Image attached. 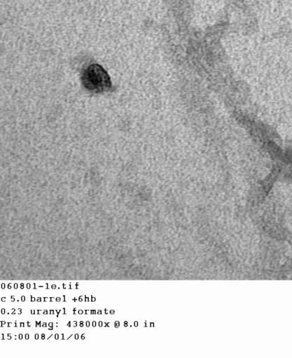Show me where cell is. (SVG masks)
<instances>
[{"mask_svg": "<svg viewBox=\"0 0 292 358\" xmlns=\"http://www.w3.org/2000/svg\"><path fill=\"white\" fill-rule=\"evenodd\" d=\"M81 82L87 90L93 93L106 92L111 87L107 72L97 64H90L83 69Z\"/></svg>", "mask_w": 292, "mask_h": 358, "instance_id": "obj_1", "label": "cell"}]
</instances>
